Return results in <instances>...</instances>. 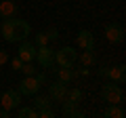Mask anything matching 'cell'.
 Returning a JSON list of instances; mask_svg holds the SVG:
<instances>
[{
    "label": "cell",
    "instance_id": "cell-6",
    "mask_svg": "<svg viewBox=\"0 0 126 118\" xmlns=\"http://www.w3.org/2000/svg\"><path fill=\"white\" fill-rule=\"evenodd\" d=\"M105 38H107V42H111V44H120V42L124 40V27H122L120 23H107V25H105Z\"/></svg>",
    "mask_w": 126,
    "mask_h": 118
},
{
    "label": "cell",
    "instance_id": "cell-11",
    "mask_svg": "<svg viewBox=\"0 0 126 118\" xmlns=\"http://www.w3.org/2000/svg\"><path fill=\"white\" fill-rule=\"evenodd\" d=\"M19 13V6L15 0H2L0 2V17L6 19V17H17Z\"/></svg>",
    "mask_w": 126,
    "mask_h": 118
},
{
    "label": "cell",
    "instance_id": "cell-20",
    "mask_svg": "<svg viewBox=\"0 0 126 118\" xmlns=\"http://www.w3.org/2000/svg\"><path fill=\"white\" fill-rule=\"evenodd\" d=\"M19 72H23L25 76H34V74H36V68L32 65V61H23V65H21Z\"/></svg>",
    "mask_w": 126,
    "mask_h": 118
},
{
    "label": "cell",
    "instance_id": "cell-13",
    "mask_svg": "<svg viewBox=\"0 0 126 118\" xmlns=\"http://www.w3.org/2000/svg\"><path fill=\"white\" fill-rule=\"evenodd\" d=\"M13 19H15V17H6V19H2V25H0V34H2V38H4L6 42H11V32H13Z\"/></svg>",
    "mask_w": 126,
    "mask_h": 118
},
{
    "label": "cell",
    "instance_id": "cell-24",
    "mask_svg": "<svg viewBox=\"0 0 126 118\" xmlns=\"http://www.w3.org/2000/svg\"><path fill=\"white\" fill-rule=\"evenodd\" d=\"M9 63V53L4 49H0V65H6Z\"/></svg>",
    "mask_w": 126,
    "mask_h": 118
},
{
    "label": "cell",
    "instance_id": "cell-15",
    "mask_svg": "<svg viewBox=\"0 0 126 118\" xmlns=\"http://www.w3.org/2000/svg\"><path fill=\"white\" fill-rule=\"evenodd\" d=\"M78 59H80V63L84 65V68H93V65L97 63L94 51H84V53H80V55H78Z\"/></svg>",
    "mask_w": 126,
    "mask_h": 118
},
{
    "label": "cell",
    "instance_id": "cell-8",
    "mask_svg": "<svg viewBox=\"0 0 126 118\" xmlns=\"http://www.w3.org/2000/svg\"><path fill=\"white\" fill-rule=\"evenodd\" d=\"M67 82H63V80H55L48 84V97L55 101H63L65 99V95H67Z\"/></svg>",
    "mask_w": 126,
    "mask_h": 118
},
{
    "label": "cell",
    "instance_id": "cell-14",
    "mask_svg": "<svg viewBox=\"0 0 126 118\" xmlns=\"http://www.w3.org/2000/svg\"><path fill=\"white\" fill-rule=\"evenodd\" d=\"M124 108H122V103H109V108L105 110V116L107 118H124Z\"/></svg>",
    "mask_w": 126,
    "mask_h": 118
},
{
    "label": "cell",
    "instance_id": "cell-16",
    "mask_svg": "<svg viewBox=\"0 0 126 118\" xmlns=\"http://www.w3.org/2000/svg\"><path fill=\"white\" fill-rule=\"evenodd\" d=\"M57 74H59V80H63V82H69V80H74V78L80 76V72H76V70H72V68H59Z\"/></svg>",
    "mask_w": 126,
    "mask_h": 118
},
{
    "label": "cell",
    "instance_id": "cell-5",
    "mask_svg": "<svg viewBox=\"0 0 126 118\" xmlns=\"http://www.w3.org/2000/svg\"><path fill=\"white\" fill-rule=\"evenodd\" d=\"M0 105H2L4 110H11V112H13L15 108L21 105V93L13 91V89H11V91H4L2 95H0Z\"/></svg>",
    "mask_w": 126,
    "mask_h": 118
},
{
    "label": "cell",
    "instance_id": "cell-22",
    "mask_svg": "<svg viewBox=\"0 0 126 118\" xmlns=\"http://www.w3.org/2000/svg\"><path fill=\"white\" fill-rule=\"evenodd\" d=\"M55 112L50 108H44V110H38V118H53Z\"/></svg>",
    "mask_w": 126,
    "mask_h": 118
},
{
    "label": "cell",
    "instance_id": "cell-7",
    "mask_svg": "<svg viewBox=\"0 0 126 118\" xmlns=\"http://www.w3.org/2000/svg\"><path fill=\"white\" fill-rule=\"evenodd\" d=\"M36 59H38V63L42 65V68H53L55 65V51L48 49V46H40V49H36Z\"/></svg>",
    "mask_w": 126,
    "mask_h": 118
},
{
    "label": "cell",
    "instance_id": "cell-29",
    "mask_svg": "<svg viewBox=\"0 0 126 118\" xmlns=\"http://www.w3.org/2000/svg\"><path fill=\"white\" fill-rule=\"evenodd\" d=\"M78 72H80L82 76H88V74H90V70H88V68H82V70H78Z\"/></svg>",
    "mask_w": 126,
    "mask_h": 118
},
{
    "label": "cell",
    "instance_id": "cell-21",
    "mask_svg": "<svg viewBox=\"0 0 126 118\" xmlns=\"http://www.w3.org/2000/svg\"><path fill=\"white\" fill-rule=\"evenodd\" d=\"M36 44H38V46H44V44H48V36H46V32L36 34Z\"/></svg>",
    "mask_w": 126,
    "mask_h": 118
},
{
    "label": "cell",
    "instance_id": "cell-25",
    "mask_svg": "<svg viewBox=\"0 0 126 118\" xmlns=\"http://www.w3.org/2000/svg\"><path fill=\"white\" fill-rule=\"evenodd\" d=\"M11 65H13V70H17V72H19V70H21V65H23V61H21L19 57H13V61H11Z\"/></svg>",
    "mask_w": 126,
    "mask_h": 118
},
{
    "label": "cell",
    "instance_id": "cell-4",
    "mask_svg": "<svg viewBox=\"0 0 126 118\" xmlns=\"http://www.w3.org/2000/svg\"><path fill=\"white\" fill-rule=\"evenodd\" d=\"M40 82H38L36 76H25L21 82H19V89L17 91L21 93V95H27V97H34L36 93H40Z\"/></svg>",
    "mask_w": 126,
    "mask_h": 118
},
{
    "label": "cell",
    "instance_id": "cell-1",
    "mask_svg": "<svg viewBox=\"0 0 126 118\" xmlns=\"http://www.w3.org/2000/svg\"><path fill=\"white\" fill-rule=\"evenodd\" d=\"M76 61H78V51L74 46H63V49L55 51V63L59 68H74Z\"/></svg>",
    "mask_w": 126,
    "mask_h": 118
},
{
    "label": "cell",
    "instance_id": "cell-19",
    "mask_svg": "<svg viewBox=\"0 0 126 118\" xmlns=\"http://www.w3.org/2000/svg\"><path fill=\"white\" fill-rule=\"evenodd\" d=\"M65 99L72 101V103H76V105H80V101H82V91H80V89H76V86H72V89H67Z\"/></svg>",
    "mask_w": 126,
    "mask_h": 118
},
{
    "label": "cell",
    "instance_id": "cell-26",
    "mask_svg": "<svg viewBox=\"0 0 126 118\" xmlns=\"http://www.w3.org/2000/svg\"><path fill=\"white\" fill-rule=\"evenodd\" d=\"M11 114H13L11 110H4V108H0V118H9Z\"/></svg>",
    "mask_w": 126,
    "mask_h": 118
},
{
    "label": "cell",
    "instance_id": "cell-28",
    "mask_svg": "<svg viewBox=\"0 0 126 118\" xmlns=\"http://www.w3.org/2000/svg\"><path fill=\"white\" fill-rule=\"evenodd\" d=\"M97 74L103 76V78H107V68H99V72H97Z\"/></svg>",
    "mask_w": 126,
    "mask_h": 118
},
{
    "label": "cell",
    "instance_id": "cell-30",
    "mask_svg": "<svg viewBox=\"0 0 126 118\" xmlns=\"http://www.w3.org/2000/svg\"><path fill=\"white\" fill-rule=\"evenodd\" d=\"M0 19H2V17H0Z\"/></svg>",
    "mask_w": 126,
    "mask_h": 118
},
{
    "label": "cell",
    "instance_id": "cell-3",
    "mask_svg": "<svg viewBox=\"0 0 126 118\" xmlns=\"http://www.w3.org/2000/svg\"><path fill=\"white\" fill-rule=\"evenodd\" d=\"M30 36V23L25 19H13V32H11V42H21Z\"/></svg>",
    "mask_w": 126,
    "mask_h": 118
},
{
    "label": "cell",
    "instance_id": "cell-17",
    "mask_svg": "<svg viewBox=\"0 0 126 118\" xmlns=\"http://www.w3.org/2000/svg\"><path fill=\"white\" fill-rule=\"evenodd\" d=\"M34 108L36 110H44V108H50V97H46V95H34Z\"/></svg>",
    "mask_w": 126,
    "mask_h": 118
},
{
    "label": "cell",
    "instance_id": "cell-2",
    "mask_svg": "<svg viewBox=\"0 0 126 118\" xmlns=\"http://www.w3.org/2000/svg\"><path fill=\"white\" fill-rule=\"evenodd\" d=\"M101 97H103L107 103H122L124 101V91L118 82H105L103 89H101Z\"/></svg>",
    "mask_w": 126,
    "mask_h": 118
},
{
    "label": "cell",
    "instance_id": "cell-27",
    "mask_svg": "<svg viewBox=\"0 0 126 118\" xmlns=\"http://www.w3.org/2000/svg\"><path fill=\"white\" fill-rule=\"evenodd\" d=\"M34 76L38 78V82H40V84H44V82H46V76H44V74H34Z\"/></svg>",
    "mask_w": 126,
    "mask_h": 118
},
{
    "label": "cell",
    "instance_id": "cell-18",
    "mask_svg": "<svg viewBox=\"0 0 126 118\" xmlns=\"http://www.w3.org/2000/svg\"><path fill=\"white\" fill-rule=\"evenodd\" d=\"M17 116L19 118H38V110L34 108V105H27V108H21V105H19Z\"/></svg>",
    "mask_w": 126,
    "mask_h": 118
},
{
    "label": "cell",
    "instance_id": "cell-10",
    "mask_svg": "<svg viewBox=\"0 0 126 118\" xmlns=\"http://www.w3.org/2000/svg\"><path fill=\"white\" fill-rule=\"evenodd\" d=\"M17 53H19L17 57L21 59V61H34V59H36V46L32 44V42H27V40H21Z\"/></svg>",
    "mask_w": 126,
    "mask_h": 118
},
{
    "label": "cell",
    "instance_id": "cell-12",
    "mask_svg": "<svg viewBox=\"0 0 126 118\" xmlns=\"http://www.w3.org/2000/svg\"><path fill=\"white\" fill-rule=\"evenodd\" d=\"M124 65H116V68H107V78L111 82H118V84H124L126 74H124Z\"/></svg>",
    "mask_w": 126,
    "mask_h": 118
},
{
    "label": "cell",
    "instance_id": "cell-9",
    "mask_svg": "<svg viewBox=\"0 0 126 118\" xmlns=\"http://www.w3.org/2000/svg\"><path fill=\"white\" fill-rule=\"evenodd\" d=\"M76 44L80 46L82 51H94V36L88 30H80L78 36H76Z\"/></svg>",
    "mask_w": 126,
    "mask_h": 118
},
{
    "label": "cell",
    "instance_id": "cell-23",
    "mask_svg": "<svg viewBox=\"0 0 126 118\" xmlns=\"http://www.w3.org/2000/svg\"><path fill=\"white\" fill-rule=\"evenodd\" d=\"M46 36H48V40H57V38H59L57 27H48V30H46Z\"/></svg>",
    "mask_w": 126,
    "mask_h": 118
}]
</instances>
